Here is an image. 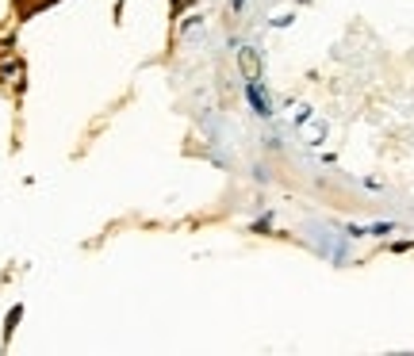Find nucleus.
<instances>
[{
  "label": "nucleus",
  "instance_id": "7ed1b4c3",
  "mask_svg": "<svg viewBox=\"0 0 414 356\" xmlns=\"http://www.w3.org/2000/svg\"><path fill=\"white\" fill-rule=\"evenodd\" d=\"M20 314H23V306H16V311L8 314V326H4V333H12V330H16V322H20Z\"/></svg>",
  "mask_w": 414,
  "mask_h": 356
},
{
  "label": "nucleus",
  "instance_id": "f257e3e1",
  "mask_svg": "<svg viewBox=\"0 0 414 356\" xmlns=\"http://www.w3.org/2000/svg\"><path fill=\"white\" fill-rule=\"evenodd\" d=\"M246 100H250V108L257 111L261 119L272 115V100H269V92H265V84H261V77L246 81Z\"/></svg>",
  "mask_w": 414,
  "mask_h": 356
},
{
  "label": "nucleus",
  "instance_id": "20e7f679",
  "mask_svg": "<svg viewBox=\"0 0 414 356\" xmlns=\"http://www.w3.org/2000/svg\"><path fill=\"white\" fill-rule=\"evenodd\" d=\"M242 4H246V0H234V8H242Z\"/></svg>",
  "mask_w": 414,
  "mask_h": 356
},
{
  "label": "nucleus",
  "instance_id": "f03ea898",
  "mask_svg": "<svg viewBox=\"0 0 414 356\" xmlns=\"http://www.w3.org/2000/svg\"><path fill=\"white\" fill-rule=\"evenodd\" d=\"M238 62H242V73H246V81L261 77V54L253 50V46H242V50H238Z\"/></svg>",
  "mask_w": 414,
  "mask_h": 356
}]
</instances>
